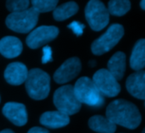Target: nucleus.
<instances>
[{
	"label": "nucleus",
	"mask_w": 145,
	"mask_h": 133,
	"mask_svg": "<svg viewBox=\"0 0 145 133\" xmlns=\"http://www.w3.org/2000/svg\"><path fill=\"white\" fill-rule=\"evenodd\" d=\"M106 118L114 123L128 129H136L142 117L138 109L133 103L124 99L115 100L106 109Z\"/></svg>",
	"instance_id": "nucleus-1"
},
{
	"label": "nucleus",
	"mask_w": 145,
	"mask_h": 133,
	"mask_svg": "<svg viewBox=\"0 0 145 133\" xmlns=\"http://www.w3.org/2000/svg\"><path fill=\"white\" fill-rule=\"evenodd\" d=\"M25 89L30 97L34 100L45 99L50 91V77L40 68L28 71Z\"/></svg>",
	"instance_id": "nucleus-2"
},
{
	"label": "nucleus",
	"mask_w": 145,
	"mask_h": 133,
	"mask_svg": "<svg viewBox=\"0 0 145 133\" xmlns=\"http://www.w3.org/2000/svg\"><path fill=\"white\" fill-rule=\"evenodd\" d=\"M73 88L75 96L81 103L96 108H99L105 103L104 97L88 77H82L77 79Z\"/></svg>",
	"instance_id": "nucleus-3"
},
{
	"label": "nucleus",
	"mask_w": 145,
	"mask_h": 133,
	"mask_svg": "<svg viewBox=\"0 0 145 133\" xmlns=\"http://www.w3.org/2000/svg\"><path fill=\"white\" fill-rule=\"evenodd\" d=\"M39 13H37L33 8H28L27 9L20 12L10 13L5 21L6 26L20 33H27L37 26L38 21Z\"/></svg>",
	"instance_id": "nucleus-4"
},
{
	"label": "nucleus",
	"mask_w": 145,
	"mask_h": 133,
	"mask_svg": "<svg viewBox=\"0 0 145 133\" xmlns=\"http://www.w3.org/2000/svg\"><path fill=\"white\" fill-rule=\"evenodd\" d=\"M54 103L58 111L67 115H72L80 111L82 103L77 100L74 93V88L66 85L58 88L54 94Z\"/></svg>",
	"instance_id": "nucleus-5"
},
{
	"label": "nucleus",
	"mask_w": 145,
	"mask_h": 133,
	"mask_svg": "<svg viewBox=\"0 0 145 133\" xmlns=\"http://www.w3.org/2000/svg\"><path fill=\"white\" fill-rule=\"evenodd\" d=\"M124 35V28L121 24H113L108 30L92 44V52L96 56H101L112 50Z\"/></svg>",
	"instance_id": "nucleus-6"
},
{
	"label": "nucleus",
	"mask_w": 145,
	"mask_h": 133,
	"mask_svg": "<svg viewBox=\"0 0 145 133\" xmlns=\"http://www.w3.org/2000/svg\"><path fill=\"white\" fill-rule=\"evenodd\" d=\"M85 16L93 31H101L110 21V14L105 5L99 0H91L85 8Z\"/></svg>",
	"instance_id": "nucleus-7"
},
{
	"label": "nucleus",
	"mask_w": 145,
	"mask_h": 133,
	"mask_svg": "<svg viewBox=\"0 0 145 133\" xmlns=\"http://www.w3.org/2000/svg\"><path fill=\"white\" fill-rule=\"evenodd\" d=\"M92 80L103 97H114L121 91L120 84L107 69L98 70Z\"/></svg>",
	"instance_id": "nucleus-8"
},
{
	"label": "nucleus",
	"mask_w": 145,
	"mask_h": 133,
	"mask_svg": "<svg viewBox=\"0 0 145 133\" xmlns=\"http://www.w3.org/2000/svg\"><path fill=\"white\" fill-rule=\"evenodd\" d=\"M58 34V27L54 26H41L29 33L25 42L30 48L37 49L54 40Z\"/></svg>",
	"instance_id": "nucleus-9"
},
{
	"label": "nucleus",
	"mask_w": 145,
	"mask_h": 133,
	"mask_svg": "<svg viewBox=\"0 0 145 133\" xmlns=\"http://www.w3.org/2000/svg\"><path fill=\"white\" fill-rule=\"evenodd\" d=\"M82 69L79 58L71 57L67 59L54 73V79L57 84H65L74 79Z\"/></svg>",
	"instance_id": "nucleus-10"
},
{
	"label": "nucleus",
	"mask_w": 145,
	"mask_h": 133,
	"mask_svg": "<svg viewBox=\"0 0 145 133\" xmlns=\"http://www.w3.org/2000/svg\"><path fill=\"white\" fill-rule=\"evenodd\" d=\"M3 115L17 126H25L27 122V112L25 106L19 103H7L3 108Z\"/></svg>",
	"instance_id": "nucleus-11"
},
{
	"label": "nucleus",
	"mask_w": 145,
	"mask_h": 133,
	"mask_svg": "<svg viewBox=\"0 0 145 133\" xmlns=\"http://www.w3.org/2000/svg\"><path fill=\"white\" fill-rule=\"evenodd\" d=\"M27 75V67L21 62L9 63L4 70V79L12 85H20L23 84L25 82Z\"/></svg>",
	"instance_id": "nucleus-12"
},
{
	"label": "nucleus",
	"mask_w": 145,
	"mask_h": 133,
	"mask_svg": "<svg viewBox=\"0 0 145 133\" xmlns=\"http://www.w3.org/2000/svg\"><path fill=\"white\" fill-rule=\"evenodd\" d=\"M126 86L127 91L136 98L145 99V72L137 71L132 73L127 79Z\"/></svg>",
	"instance_id": "nucleus-13"
},
{
	"label": "nucleus",
	"mask_w": 145,
	"mask_h": 133,
	"mask_svg": "<svg viewBox=\"0 0 145 133\" xmlns=\"http://www.w3.org/2000/svg\"><path fill=\"white\" fill-rule=\"evenodd\" d=\"M23 50L21 41L14 36H6L0 39V54L6 58H15Z\"/></svg>",
	"instance_id": "nucleus-14"
},
{
	"label": "nucleus",
	"mask_w": 145,
	"mask_h": 133,
	"mask_svg": "<svg viewBox=\"0 0 145 133\" xmlns=\"http://www.w3.org/2000/svg\"><path fill=\"white\" fill-rule=\"evenodd\" d=\"M40 123L51 129H57L66 126L70 123L69 115L59 111H48L40 117Z\"/></svg>",
	"instance_id": "nucleus-15"
},
{
	"label": "nucleus",
	"mask_w": 145,
	"mask_h": 133,
	"mask_svg": "<svg viewBox=\"0 0 145 133\" xmlns=\"http://www.w3.org/2000/svg\"><path fill=\"white\" fill-rule=\"evenodd\" d=\"M108 71L114 76V78L118 81L121 80L126 71V55L118 51L115 53L107 64Z\"/></svg>",
	"instance_id": "nucleus-16"
},
{
	"label": "nucleus",
	"mask_w": 145,
	"mask_h": 133,
	"mask_svg": "<svg viewBox=\"0 0 145 133\" xmlns=\"http://www.w3.org/2000/svg\"><path fill=\"white\" fill-rule=\"evenodd\" d=\"M131 68L136 71H141L145 66V39H139L133 47L130 57Z\"/></svg>",
	"instance_id": "nucleus-17"
},
{
	"label": "nucleus",
	"mask_w": 145,
	"mask_h": 133,
	"mask_svg": "<svg viewBox=\"0 0 145 133\" xmlns=\"http://www.w3.org/2000/svg\"><path fill=\"white\" fill-rule=\"evenodd\" d=\"M89 127L98 133H115L116 126L102 115H94L88 120Z\"/></svg>",
	"instance_id": "nucleus-18"
},
{
	"label": "nucleus",
	"mask_w": 145,
	"mask_h": 133,
	"mask_svg": "<svg viewBox=\"0 0 145 133\" xmlns=\"http://www.w3.org/2000/svg\"><path fill=\"white\" fill-rule=\"evenodd\" d=\"M79 9L77 3L74 1L65 3L61 5L57 6L53 11V16L56 21H65L71 16L76 15Z\"/></svg>",
	"instance_id": "nucleus-19"
},
{
	"label": "nucleus",
	"mask_w": 145,
	"mask_h": 133,
	"mask_svg": "<svg viewBox=\"0 0 145 133\" xmlns=\"http://www.w3.org/2000/svg\"><path fill=\"white\" fill-rule=\"evenodd\" d=\"M131 9V3L128 0H111L108 3V12L112 15L122 16Z\"/></svg>",
	"instance_id": "nucleus-20"
},
{
	"label": "nucleus",
	"mask_w": 145,
	"mask_h": 133,
	"mask_svg": "<svg viewBox=\"0 0 145 133\" xmlns=\"http://www.w3.org/2000/svg\"><path fill=\"white\" fill-rule=\"evenodd\" d=\"M32 7L37 13H46L53 11L58 4L56 0H33L31 1Z\"/></svg>",
	"instance_id": "nucleus-21"
},
{
	"label": "nucleus",
	"mask_w": 145,
	"mask_h": 133,
	"mask_svg": "<svg viewBox=\"0 0 145 133\" xmlns=\"http://www.w3.org/2000/svg\"><path fill=\"white\" fill-rule=\"evenodd\" d=\"M29 3L30 2L27 0H9L6 2V7L11 13H15L27 9Z\"/></svg>",
	"instance_id": "nucleus-22"
},
{
	"label": "nucleus",
	"mask_w": 145,
	"mask_h": 133,
	"mask_svg": "<svg viewBox=\"0 0 145 133\" xmlns=\"http://www.w3.org/2000/svg\"><path fill=\"white\" fill-rule=\"evenodd\" d=\"M68 27L72 30V32L76 36H81L83 32V29L85 28V26L78 21H73L71 24H69Z\"/></svg>",
	"instance_id": "nucleus-23"
},
{
	"label": "nucleus",
	"mask_w": 145,
	"mask_h": 133,
	"mask_svg": "<svg viewBox=\"0 0 145 133\" xmlns=\"http://www.w3.org/2000/svg\"><path fill=\"white\" fill-rule=\"evenodd\" d=\"M42 63H47L48 62L53 61L52 57V49L49 46H45L42 49Z\"/></svg>",
	"instance_id": "nucleus-24"
},
{
	"label": "nucleus",
	"mask_w": 145,
	"mask_h": 133,
	"mask_svg": "<svg viewBox=\"0 0 145 133\" xmlns=\"http://www.w3.org/2000/svg\"><path fill=\"white\" fill-rule=\"evenodd\" d=\"M27 133H49V132L47 129H45V128H42V127L37 126V127L31 128Z\"/></svg>",
	"instance_id": "nucleus-25"
},
{
	"label": "nucleus",
	"mask_w": 145,
	"mask_h": 133,
	"mask_svg": "<svg viewBox=\"0 0 145 133\" xmlns=\"http://www.w3.org/2000/svg\"><path fill=\"white\" fill-rule=\"evenodd\" d=\"M0 133H14L12 130H10V129H5V130H3V131H2V132H0Z\"/></svg>",
	"instance_id": "nucleus-26"
},
{
	"label": "nucleus",
	"mask_w": 145,
	"mask_h": 133,
	"mask_svg": "<svg viewBox=\"0 0 145 133\" xmlns=\"http://www.w3.org/2000/svg\"><path fill=\"white\" fill-rule=\"evenodd\" d=\"M145 2L144 0H142L141 2H140V6H141V9H143V10H144L145 9V5H144Z\"/></svg>",
	"instance_id": "nucleus-27"
},
{
	"label": "nucleus",
	"mask_w": 145,
	"mask_h": 133,
	"mask_svg": "<svg viewBox=\"0 0 145 133\" xmlns=\"http://www.w3.org/2000/svg\"><path fill=\"white\" fill-rule=\"evenodd\" d=\"M95 63H96V62H95L94 61H91V62H89V64L91 65V67H94V65H95Z\"/></svg>",
	"instance_id": "nucleus-28"
},
{
	"label": "nucleus",
	"mask_w": 145,
	"mask_h": 133,
	"mask_svg": "<svg viewBox=\"0 0 145 133\" xmlns=\"http://www.w3.org/2000/svg\"><path fill=\"white\" fill-rule=\"evenodd\" d=\"M143 133H144V131H143Z\"/></svg>",
	"instance_id": "nucleus-29"
}]
</instances>
